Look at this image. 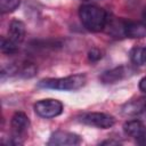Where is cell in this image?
<instances>
[{
    "label": "cell",
    "mask_w": 146,
    "mask_h": 146,
    "mask_svg": "<svg viewBox=\"0 0 146 146\" xmlns=\"http://www.w3.org/2000/svg\"><path fill=\"white\" fill-rule=\"evenodd\" d=\"M79 17L82 25L90 32L103 31L108 22V14L96 5H83L79 9Z\"/></svg>",
    "instance_id": "1"
},
{
    "label": "cell",
    "mask_w": 146,
    "mask_h": 146,
    "mask_svg": "<svg viewBox=\"0 0 146 146\" xmlns=\"http://www.w3.org/2000/svg\"><path fill=\"white\" fill-rule=\"evenodd\" d=\"M87 82L84 74H72L65 78H55V79H43L38 83L39 88L44 89H55L63 91H74L82 88Z\"/></svg>",
    "instance_id": "2"
},
{
    "label": "cell",
    "mask_w": 146,
    "mask_h": 146,
    "mask_svg": "<svg viewBox=\"0 0 146 146\" xmlns=\"http://www.w3.org/2000/svg\"><path fill=\"white\" fill-rule=\"evenodd\" d=\"M10 127H11V140L9 141V144L13 145L23 144L30 128V120L27 115L23 112L14 113L10 120Z\"/></svg>",
    "instance_id": "3"
},
{
    "label": "cell",
    "mask_w": 146,
    "mask_h": 146,
    "mask_svg": "<svg viewBox=\"0 0 146 146\" xmlns=\"http://www.w3.org/2000/svg\"><path fill=\"white\" fill-rule=\"evenodd\" d=\"M34 112L43 119H52L63 113V104L52 98L41 99L34 104Z\"/></svg>",
    "instance_id": "4"
},
{
    "label": "cell",
    "mask_w": 146,
    "mask_h": 146,
    "mask_svg": "<svg viewBox=\"0 0 146 146\" xmlns=\"http://www.w3.org/2000/svg\"><path fill=\"white\" fill-rule=\"evenodd\" d=\"M80 121L87 125L96 127L99 129H108L112 128L115 123V119L106 113L100 112H90L84 113L80 116Z\"/></svg>",
    "instance_id": "5"
},
{
    "label": "cell",
    "mask_w": 146,
    "mask_h": 146,
    "mask_svg": "<svg viewBox=\"0 0 146 146\" xmlns=\"http://www.w3.org/2000/svg\"><path fill=\"white\" fill-rule=\"evenodd\" d=\"M81 141L82 139L79 135L74 132L58 130L51 133L47 144L49 146H74L81 144Z\"/></svg>",
    "instance_id": "6"
},
{
    "label": "cell",
    "mask_w": 146,
    "mask_h": 146,
    "mask_svg": "<svg viewBox=\"0 0 146 146\" xmlns=\"http://www.w3.org/2000/svg\"><path fill=\"white\" fill-rule=\"evenodd\" d=\"M123 131L138 144L146 145V127L139 120H130L123 124Z\"/></svg>",
    "instance_id": "7"
},
{
    "label": "cell",
    "mask_w": 146,
    "mask_h": 146,
    "mask_svg": "<svg viewBox=\"0 0 146 146\" xmlns=\"http://www.w3.org/2000/svg\"><path fill=\"white\" fill-rule=\"evenodd\" d=\"M124 36L131 39H141L146 36V23L145 22H135V21H124L123 26Z\"/></svg>",
    "instance_id": "8"
},
{
    "label": "cell",
    "mask_w": 146,
    "mask_h": 146,
    "mask_svg": "<svg viewBox=\"0 0 146 146\" xmlns=\"http://www.w3.org/2000/svg\"><path fill=\"white\" fill-rule=\"evenodd\" d=\"M130 68L127 66H117L115 68H112L110 71H106L102 74L100 80L103 83L110 84V83H116L129 75Z\"/></svg>",
    "instance_id": "9"
},
{
    "label": "cell",
    "mask_w": 146,
    "mask_h": 146,
    "mask_svg": "<svg viewBox=\"0 0 146 146\" xmlns=\"http://www.w3.org/2000/svg\"><path fill=\"white\" fill-rule=\"evenodd\" d=\"M145 111H146V96L132 99L122 106V113L129 116L138 115Z\"/></svg>",
    "instance_id": "10"
},
{
    "label": "cell",
    "mask_w": 146,
    "mask_h": 146,
    "mask_svg": "<svg viewBox=\"0 0 146 146\" xmlns=\"http://www.w3.org/2000/svg\"><path fill=\"white\" fill-rule=\"evenodd\" d=\"M25 36V25L22 21L18 19H14L10 22L9 24V29H8V38L14 41L15 43L19 44L23 42Z\"/></svg>",
    "instance_id": "11"
},
{
    "label": "cell",
    "mask_w": 146,
    "mask_h": 146,
    "mask_svg": "<svg viewBox=\"0 0 146 146\" xmlns=\"http://www.w3.org/2000/svg\"><path fill=\"white\" fill-rule=\"evenodd\" d=\"M130 59L136 65L146 64V47H135L130 51Z\"/></svg>",
    "instance_id": "12"
},
{
    "label": "cell",
    "mask_w": 146,
    "mask_h": 146,
    "mask_svg": "<svg viewBox=\"0 0 146 146\" xmlns=\"http://www.w3.org/2000/svg\"><path fill=\"white\" fill-rule=\"evenodd\" d=\"M0 48H1V52H2V54H6V55H14V54H16L17 50H18V44L15 43L14 41H11L9 38L1 36Z\"/></svg>",
    "instance_id": "13"
},
{
    "label": "cell",
    "mask_w": 146,
    "mask_h": 146,
    "mask_svg": "<svg viewBox=\"0 0 146 146\" xmlns=\"http://www.w3.org/2000/svg\"><path fill=\"white\" fill-rule=\"evenodd\" d=\"M21 5V0H0L1 14H8L16 10Z\"/></svg>",
    "instance_id": "14"
},
{
    "label": "cell",
    "mask_w": 146,
    "mask_h": 146,
    "mask_svg": "<svg viewBox=\"0 0 146 146\" xmlns=\"http://www.w3.org/2000/svg\"><path fill=\"white\" fill-rule=\"evenodd\" d=\"M100 58H102V52H100V50L97 49V48H92V49L88 52V59H89L90 62H97V60H99Z\"/></svg>",
    "instance_id": "15"
},
{
    "label": "cell",
    "mask_w": 146,
    "mask_h": 146,
    "mask_svg": "<svg viewBox=\"0 0 146 146\" xmlns=\"http://www.w3.org/2000/svg\"><path fill=\"white\" fill-rule=\"evenodd\" d=\"M139 89H140L143 92L146 94V76L143 78V79L139 81Z\"/></svg>",
    "instance_id": "16"
},
{
    "label": "cell",
    "mask_w": 146,
    "mask_h": 146,
    "mask_svg": "<svg viewBox=\"0 0 146 146\" xmlns=\"http://www.w3.org/2000/svg\"><path fill=\"white\" fill-rule=\"evenodd\" d=\"M141 17H143V21L146 23V7L143 9V13H141Z\"/></svg>",
    "instance_id": "17"
}]
</instances>
